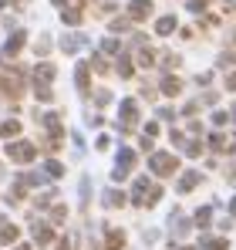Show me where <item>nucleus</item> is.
<instances>
[{
    "instance_id": "nucleus-5",
    "label": "nucleus",
    "mask_w": 236,
    "mask_h": 250,
    "mask_svg": "<svg viewBox=\"0 0 236 250\" xmlns=\"http://www.w3.org/2000/svg\"><path fill=\"white\" fill-rule=\"evenodd\" d=\"M162 88L172 95V91H179V82H176V78H165V84H162Z\"/></svg>"
},
{
    "instance_id": "nucleus-3",
    "label": "nucleus",
    "mask_w": 236,
    "mask_h": 250,
    "mask_svg": "<svg viewBox=\"0 0 236 250\" xmlns=\"http://www.w3.org/2000/svg\"><path fill=\"white\" fill-rule=\"evenodd\" d=\"M199 183V176L196 172H189V176H186V179H182V189H193V186H196Z\"/></svg>"
},
{
    "instance_id": "nucleus-6",
    "label": "nucleus",
    "mask_w": 236,
    "mask_h": 250,
    "mask_svg": "<svg viewBox=\"0 0 236 250\" xmlns=\"http://www.w3.org/2000/svg\"><path fill=\"white\" fill-rule=\"evenodd\" d=\"M209 250H226V244L223 240H209Z\"/></svg>"
},
{
    "instance_id": "nucleus-1",
    "label": "nucleus",
    "mask_w": 236,
    "mask_h": 250,
    "mask_svg": "<svg viewBox=\"0 0 236 250\" xmlns=\"http://www.w3.org/2000/svg\"><path fill=\"white\" fill-rule=\"evenodd\" d=\"M152 169H156V172H162V176H165V172H172V159H169V156H156V159H152Z\"/></svg>"
},
{
    "instance_id": "nucleus-8",
    "label": "nucleus",
    "mask_w": 236,
    "mask_h": 250,
    "mask_svg": "<svg viewBox=\"0 0 236 250\" xmlns=\"http://www.w3.org/2000/svg\"><path fill=\"white\" fill-rule=\"evenodd\" d=\"M182 250H196V247H182Z\"/></svg>"
},
{
    "instance_id": "nucleus-7",
    "label": "nucleus",
    "mask_w": 236,
    "mask_h": 250,
    "mask_svg": "<svg viewBox=\"0 0 236 250\" xmlns=\"http://www.w3.org/2000/svg\"><path fill=\"white\" fill-rule=\"evenodd\" d=\"M61 250H68V240H64V247H61Z\"/></svg>"
},
{
    "instance_id": "nucleus-4",
    "label": "nucleus",
    "mask_w": 236,
    "mask_h": 250,
    "mask_svg": "<svg viewBox=\"0 0 236 250\" xmlns=\"http://www.w3.org/2000/svg\"><path fill=\"white\" fill-rule=\"evenodd\" d=\"M121 247V233H112V237H108V250H118Z\"/></svg>"
},
{
    "instance_id": "nucleus-9",
    "label": "nucleus",
    "mask_w": 236,
    "mask_h": 250,
    "mask_svg": "<svg viewBox=\"0 0 236 250\" xmlns=\"http://www.w3.org/2000/svg\"><path fill=\"white\" fill-rule=\"evenodd\" d=\"M17 250H31V247H17Z\"/></svg>"
},
{
    "instance_id": "nucleus-2",
    "label": "nucleus",
    "mask_w": 236,
    "mask_h": 250,
    "mask_svg": "<svg viewBox=\"0 0 236 250\" xmlns=\"http://www.w3.org/2000/svg\"><path fill=\"white\" fill-rule=\"evenodd\" d=\"M0 240H3V244L17 240V227H3V230H0Z\"/></svg>"
}]
</instances>
